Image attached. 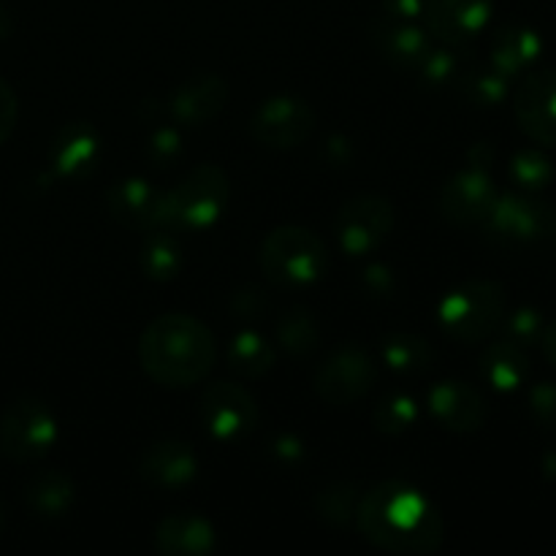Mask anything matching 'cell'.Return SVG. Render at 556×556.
<instances>
[{"label":"cell","mask_w":556,"mask_h":556,"mask_svg":"<svg viewBox=\"0 0 556 556\" xmlns=\"http://www.w3.org/2000/svg\"><path fill=\"white\" fill-rule=\"evenodd\" d=\"M459 90L476 106H500L510 92V79L497 68H478L470 74H459Z\"/></svg>","instance_id":"f546056e"},{"label":"cell","mask_w":556,"mask_h":556,"mask_svg":"<svg viewBox=\"0 0 556 556\" xmlns=\"http://www.w3.org/2000/svg\"><path fill=\"white\" fill-rule=\"evenodd\" d=\"M541 470H543V476L552 478V481H556V451H548V454L543 456Z\"/></svg>","instance_id":"7bdbcfd3"},{"label":"cell","mask_w":556,"mask_h":556,"mask_svg":"<svg viewBox=\"0 0 556 556\" xmlns=\"http://www.w3.org/2000/svg\"><path fill=\"white\" fill-rule=\"evenodd\" d=\"M101 155V136L85 119H76V123H68L65 128H60L52 147H49V163H52L54 174H60L65 179L90 177L96 172Z\"/></svg>","instance_id":"ac0fdd59"},{"label":"cell","mask_w":556,"mask_h":556,"mask_svg":"<svg viewBox=\"0 0 556 556\" xmlns=\"http://www.w3.org/2000/svg\"><path fill=\"white\" fill-rule=\"evenodd\" d=\"M378 383V364L362 345H345L331 353L315 375V391L334 407L356 405Z\"/></svg>","instance_id":"30bf717a"},{"label":"cell","mask_w":556,"mask_h":556,"mask_svg":"<svg viewBox=\"0 0 556 556\" xmlns=\"http://www.w3.org/2000/svg\"><path fill=\"white\" fill-rule=\"evenodd\" d=\"M201 424L220 443H239L258 427V405L237 383H215L201 396Z\"/></svg>","instance_id":"7c38bea8"},{"label":"cell","mask_w":556,"mask_h":556,"mask_svg":"<svg viewBox=\"0 0 556 556\" xmlns=\"http://www.w3.org/2000/svg\"><path fill=\"white\" fill-rule=\"evenodd\" d=\"M353 521L364 541L389 554H438L445 541V521L438 505L405 481H386L369 489L358 500Z\"/></svg>","instance_id":"6da1fadb"},{"label":"cell","mask_w":556,"mask_h":556,"mask_svg":"<svg viewBox=\"0 0 556 556\" xmlns=\"http://www.w3.org/2000/svg\"><path fill=\"white\" fill-rule=\"evenodd\" d=\"M16 117H20V101H16V92L14 87L0 76V144H5L9 136L14 134Z\"/></svg>","instance_id":"74e56055"},{"label":"cell","mask_w":556,"mask_h":556,"mask_svg":"<svg viewBox=\"0 0 556 556\" xmlns=\"http://www.w3.org/2000/svg\"><path fill=\"white\" fill-rule=\"evenodd\" d=\"M508 172L510 179H514L525 193H541V190H546L548 185L554 182L552 157L543 155L541 150H532V147L514 152Z\"/></svg>","instance_id":"f1b7e54d"},{"label":"cell","mask_w":556,"mask_h":556,"mask_svg":"<svg viewBox=\"0 0 556 556\" xmlns=\"http://www.w3.org/2000/svg\"><path fill=\"white\" fill-rule=\"evenodd\" d=\"M358 494L351 483H331L318 494V516L331 527H345L356 516Z\"/></svg>","instance_id":"1f68e13d"},{"label":"cell","mask_w":556,"mask_h":556,"mask_svg":"<svg viewBox=\"0 0 556 556\" xmlns=\"http://www.w3.org/2000/svg\"><path fill=\"white\" fill-rule=\"evenodd\" d=\"M0 530H3V510H0Z\"/></svg>","instance_id":"f6af8a7d"},{"label":"cell","mask_w":556,"mask_h":556,"mask_svg":"<svg viewBox=\"0 0 556 556\" xmlns=\"http://www.w3.org/2000/svg\"><path fill=\"white\" fill-rule=\"evenodd\" d=\"M255 141L269 150H293L302 147L315 130V112L304 98L296 96H271L261 101V106L250 119Z\"/></svg>","instance_id":"8fae6325"},{"label":"cell","mask_w":556,"mask_h":556,"mask_svg":"<svg viewBox=\"0 0 556 556\" xmlns=\"http://www.w3.org/2000/svg\"><path fill=\"white\" fill-rule=\"evenodd\" d=\"M530 416L543 432L556 434V383H535L530 389Z\"/></svg>","instance_id":"d590c367"},{"label":"cell","mask_w":556,"mask_h":556,"mask_svg":"<svg viewBox=\"0 0 556 556\" xmlns=\"http://www.w3.org/2000/svg\"><path fill=\"white\" fill-rule=\"evenodd\" d=\"M271 454H275L277 462L282 465H293V462H302L304 456V443L293 434H280V438L271 443Z\"/></svg>","instance_id":"60d3db41"},{"label":"cell","mask_w":556,"mask_h":556,"mask_svg":"<svg viewBox=\"0 0 556 556\" xmlns=\"http://www.w3.org/2000/svg\"><path fill=\"white\" fill-rule=\"evenodd\" d=\"M9 33H11V16H9V11L0 5V41H5V38H9Z\"/></svg>","instance_id":"ee69618b"},{"label":"cell","mask_w":556,"mask_h":556,"mask_svg":"<svg viewBox=\"0 0 556 556\" xmlns=\"http://www.w3.org/2000/svg\"><path fill=\"white\" fill-rule=\"evenodd\" d=\"M492 161V147H472L465 166L440 190V212H443L445 220L456 223V226L483 223L486 212L492 210L494 199H497V185H494L492 172H489Z\"/></svg>","instance_id":"8992f818"},{"label":"cell","mask_w":556,"mask_h":556,"mask_svg":"<svg viewBox=\"0 0 556 556\" xmlns=\"http://www.w3.org/2000/svg\"><path fill=\"white\" fill-rule=\"evenodd\" d=\"M228 81L217 74H195L168 98L166 114L185 128H201L226 109Z\"/></svg>","instance_id":"2e32d148"},{"label":"cell","mask_w":556,"mask_h":556,"mask_svg":"<svg viewBox=\"0 0 556 556\" xmlns=\"http://www.w3.org/2000/svg\"><path fill=\"white\" fill-rule=\"evenodd\" d=\"M362 288L372 299H389L396 291L394 271L386 264H367L362 271Z\"/></svg>","instance_id":"8d00e7d4"},{"label":"cell","mask_w":556,"mask_h":556,"mask_svg":"<svg viewBox=\"0 0 556 556\" xmlns=\"http://www.w3.org/2000/svg\"><path fill=\"white\" fill-rule=\"evenodd\" d=\"M141 478L150 486L163 489V492H177V489L190 486L199 476V456L193 445L182 440H161L147 454L141 456Z\"/></svg>","instance_id":"d6986e66"},{"label":"cell","mask_w":556,"mask_h":556,"mask_svg":"<svg viewBox=\"0 0 556 556\" xmlns=\"http://www.w3.org/2000/svg\"><path fill=\"white\" fill-rule=\"evenodd\" d=\"M144 155L155 172L174 166L179 155H182V136H179V130L174 125H163V128L152 130L144 144Z\"/></svg>","instance_id":"e575fe53"},{"label":"cell","mask_w":556,"mask_h":556,"mask_svg":"<svg viewBox=\"0 0 556 556\" xmlns=\"http://www.w3.org/2000/svg\"><path fill=\"white\" fill-rule=\"evenodd\" d=\"M427 407L440 427L456 434L478 432L489 418V407L481 391L456 378L434 383L427 394Z\"/></svg>","instance_id":"9a60e30c"},{"label":"cell","mask_w":556,"mask_h":556,"mask_svg":"<svg viewBox=\"0 0 556 556\" xmlns=\"http://www.w3.org/2000/svg\"><path fill=\"white\" fill-rule=\"evenodd\" d=\"M508 315V291L494 280H470L443 296L438 324L445 337L462 345L489 340Z\"/></svg>","instance_id":"277c9868"},{"label":"cell","mask_w":556,"mask_h":556,"mask_svg":"<svg viewBox=\"0 0 556 556\" xmlns=\"http://www.w3.org/2000/svg\"><path fill=\"white\" fill-rule=\"evenodd\" d=\"M396 226L394 204L383 195L364 193L342 204L337 215V242L351 258H364L375 253Z\"/></svg>","instance_id":"9c48e42d"},{"label":"cell","mask_w":556,"mask_h":556,"mask_svg":"<svg viewBox=\"0 0 556 556\" xmlns=\"http://www.w3.org/2000/svg\"><path fill=\"white\" fill-rule=\"evenodd\" d=\"M514 117L527 139L556 147V68L530 71L514 92Z\"/></svg>","instance_id":"4fadbf2b"},{"label":"cell","mask_w":556,"mask_h":556,"mask_svg":"<svg viewBox=\"0 0 556 556\" xmlns=\"http://www.w3.org/2000/svg\"><path fill=\"white\" fill-rule=\"evenodd\" d=\"M369 41H372V47L378 49V54L386 63L413 71L424 63L429 49L434 47L427 27H421L418 22L391 20L386 14H380L369 25Z\"/></svg>","instance_id":"e0dca14e"},{"label":"cell","mask_w":556,"mask_h":556,"mask_svg":"<svg viewBox=\"0 0 556 556\" xmlns=\"http://www.w3.org/2000/svg\"><path fill=\"white\" fill-rule=\"evenodd\" d=\"M228 362L242 378H264L275 367L277 351L261 331L242 329L228 345Z\"/></svg>","instance_id":"d4e9b609"},{"label":"cell","mask_w":556,"mask_h":556,"mask_svg":"<svg viewBox=\"0 0 556 556\" xmlns=\"http://www.w3.org/2000/svg\"><path fill=\"white\" fill-rule=\"evenodd\" d=\"M261 271L282 288L313 286L329 266V253L318 233L304 226H280L269 231L258 250Z\"/></svg>","instance_id":"5b68a950"},{"label":"cell","mask_w":556,"mask_h":556,"mask_svg":"<svg viewBox=\"0 0 556 556\" xmlns=\"http://www.w3.org/2000/svg\"><path fill=\"white\" fill-rule=\"evenodd\" d=\"M76 497L74 481L60 470H47L25 486L27 508L43 519H60L71 510Z\"/></svg>","instance_id":"cb8c5ba5"},{"label":"cell","mask_w":556,"mask_h":556,"mask_svg":"<svg viewBox=\"0 0 556 556\" xmlns=\"http://www.w3.org/2000/svg\"><path fill=\"white\" fill-rule=\"evenodd\" d=\"M418 416H421V407L405 391H394V394L383 396L375 407V427L386 434H405L410 432L418 424Z\"/></svg>","instance_id":"4dcf8cb0"},{"label":"cell","mask_w":556,"mask_h":556,"mask_svg":"<svg viewBox=\"0 0 556 556\" xmlns=\"http://www.w3.org/2000/svg\"><path fill=\"white\" fill-rule=\"evenodd\" d=\"M163 190L150 185L141 177H128L114 182L106 190V210L119 226L130 231H152L157 228V212H161Z\"/></svg>","instance_id":"ffe728a7"},{"label":"cell","mask_w":556,"mask_h":556,"mask_svg":"<svg viewBox=\"0 0 556 556\" xmlns=\"http://www.w3.org/2000/svg\"><path fill=\"white\" fill-rule=\"evenodd\" d=\"M231 309H233V313H237L242 320L258 318V315L266 313V296H264V291H261V288H255V286L242 288V291L233 293Z\"/></svg>","instance_id":"f35d334b"},{"label":"cell","mask_w":556,"mask_h":556,"mask_svg":"<svg viewBox=\"0 0 556 556\" xmlns=\"http://www.w3.org/2000/svg\"><path fill=\"white\" fill-rule=\"evenodd\" d=\"M481 226L494 239L510 244L556 239V206L532 193H497Z\"/></svg>","instance_id":"ba28073f"},{"label":"cell","mask_w":556,"mask_h":556,"mask_svg":"<svg viewBox=\"0 0 556 556\" xmlns=\"http://www.w3.org/2000/svg\"><path fill=\"white\" fill-rule=\"evenodd\" d=\"M277 345L293 358H304L318 348V324H315L313 313L304 307H293L280 315L275 326Z\"/></svg>","instance_id":"83f0119b"},{"label":"cell","mask_w":556,"mask_h":556,"mask_svg":"<svg viewBox=\"0 0 556 556\" xmlns=\"http://www.w3.org/2000/svg\"><path fill=\"white\" fill-rule=\"evenodd\" d=\"M424 11H427V0H383V14L391 20L418 22L424 20Z\"/></svg>","instance_id":"ab89813d"},{"label":"cell","mask_w":556,"mask_h":556,"mask_svg":"<svg viewBox=\"0 0 556 556\" xmlns=\"http://www.w3.org/2000/svg\"><path fill=\"white\" fill-rule=\"evenodd\" d=\"M478 367H481L483 380L494 391H503V394L519 391L527 383V378H530V356H527V348L516 345L508 337L492 342L483 351Z\"/></svg>","instance_id":"603a6c76"},{"label":"cell","mask_w":556,"mask_h":556,"mask_svg":"<svg viewBox=\"0 0 556 556\" xmlns=\"http://www.w3.org/2000/svg\"><path fill=\"white\" fill-rule=\"evenodd\" d=\"M380 353H383L386 367L394 369L396 375H421L434 362L432 345L424 337L407 334V331L386 337Z\"/></svg>","instance_id":"4316f807"},{"label":"cell","mask_w":556,"mask_h":556,"mask_svg":"<svg viewBox=\"0 0 556 556\" xmlns=\"http://www.w3.org/2000/svg\"><path fill=\"white\" fill-rule=\"evenodd\" d=\"M541 348H543V356H546L548 362H552V367H556V320H552V324H546V329H543Z\"/></svg>","instance_id":"b9f144b4"},{"label":"cell","mask_w":556,"mask_h":556,"mask_svg":"<svg viewBox=\"0 0 556 556\" xmlns=\"http://www.w3.org/2000/svg\"><path fill=\"white\" fill-rule=\"evenodd\" d=\"M231 199V182L220 166L193 168L188 177L172 190H163L157 228L166 231H206L226 212Z\"/></svg>","instance_id":"3957f363"},{"label":"cell","mask_w":556,"mask_h":556,"mask_svg":"<svg viewBox=\"0 0 556 556\" xmlns=\"http://www.w3.org/2000/svg\"><path fill=\"white\" fill-rule=\"evenodd\" d=\"M141 269L155 282H168L182 271V248L174 239V231H166V228L147 231L144 248H141Z\"/></svg>","instance_id":"484cf974"},{"label":"cell","mask_w":556,"mask_h":556,"mask_svg":"<svg viewBox=\"0 0 556 556\" xmlns=\"http://www.w3.org/2000/svg\"><path fill=\"white\" fill-rule=\"evenodd\" d=\"M215 334L193 315H161L139 340L141 369L163 389H188L201 383L215 367Z\"/></svg>","instance_id":"7a4b0ae2"},{"label":"cell","mask_w":556,"mask_h":556,"mask_svg":"<svg viewBox=\"0 0 556 556\" xmlns=\"http://www.w3.org/2000/svg\"><path fill=\"white\" fill-rule=\"evenodd\" d=\"M492 14L494 0H427L424 22L440 43L465 47L486 30Z\"/></svg>","instance_id":"5bb4252c"},{"label":"cell","mask_w":556,"mask_h":556,"mask_svg":"<svg viewBox=\"0 0 556 556\" xmlns=\"http://www.w3.org/2000/svg\"><path fill=\"white\" fill-rule=\"evenodd\" d=\"M543 329H546V318H543L541 309L530 307V304L514 309V313L505 315V320H503L505 337H508V340H514L516 345H521V348L541 345Z\"/></svg>","instance_id":"836d02e7"},{"label":"cell","mask_w":556,"mask_h":556,"mask_svg":"<svg viewBox=\"0 0 556 556\" xmlns=\"http://www.w3.org/2000/svg\"><path fill=\"white\" fill-rule=\"evenodd\" d=\"M58 418L38 396H20L0 418V451L11 462H36L58 443Z\"/></svg>","instance_id":"52a82bcc"},{"label":"cell","mask_w":556,"mask_h":556,"mask_svg":"<svg viewBox=\"0 0 556 556\" xmlns=\"http://www.w3.org/2000/svg\"><path fill=\"white\" fill-rule=\"evenodd\" d=\"M418 74L427 81L429 87H443L451 79H459L462 74V54L459 47H451V43H440V47L429 49V54L424 58V63L418 65Z\"/></svg>","instance_id":"d6a6232c"},{"label":"cell","mask_w":556,"mask_h":556,"mask_svg":"<svg viewBox=\"0 0 556 556\" xmlns=\"http://www.w3.org/2000/svg\"><path fill=\"white\" fill-rule=\"evenodd\" d=\"M489 54H492V68L514 79L541 60L543 38L527 25H505L494 33Z\"/></svg>","instance_id":"7402d4cb"},{"label":"cell","mask_w":556,"mask_h":556,"mask_svg":"<svg viewBox=\"0 0 556 556\" xmlns=\"http://www.w3.org/2000/svg\"><path fill=\"white\" fill-rule=\"evenodd\" d=\"M215 527L199 514H174L157 525L155 548L163 556H204L215 552Z\"/></svg>","instance_id":"44dd1931"}]
</instances>
